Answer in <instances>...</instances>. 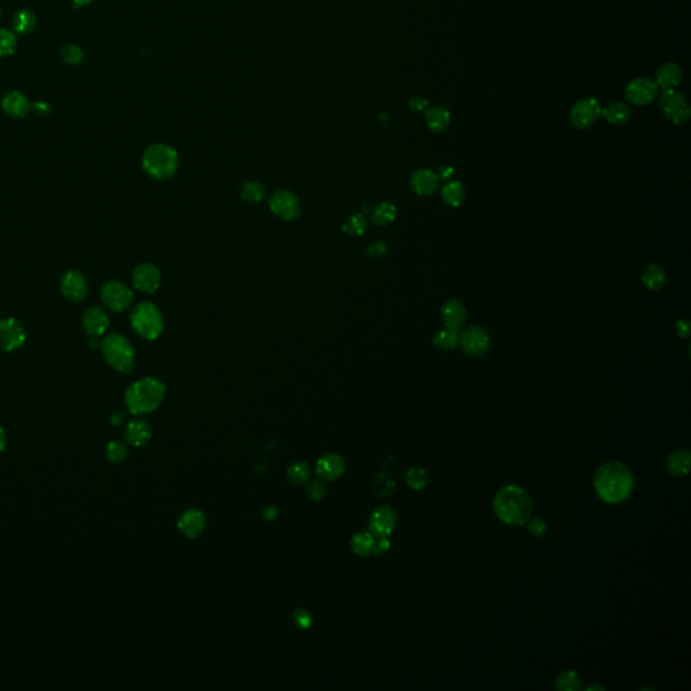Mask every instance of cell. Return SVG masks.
<instances>
[{
    "label": "cell",
    "mask_w": 691,
    "mask_h": 691,
    "mask_svg": "<svg viewBox=\"0 0 691 691\" xmlns=\"http://www.w3.org/2000/svg\"><path fill=\"white\" fill-rule=\"evenodd\" d=\"M635 487L632 470L617 461L601 465L594 475L597 496L606 504H619L629 498Z\"/></svg>",
    "instance_id": "obj_1"
},
{
    "label": "cell",
    "mask_w": 691,
    "mask_h": 691,
    "mask_svg": "<svg viewBox=\"0 0 691 691\" xmlns=\"http://www.w3.org/2000/svg\"><path fill=\"white\" fill-rule=\"evenodd\" d=\"M493 510L503 523L508 525H523L532 516V500L523 487L507 485L496 493Z\"/></svg>",
    "instance_id": "obj_2"
},
{
    "label": "cell",
    "mask_w": 691,
    "mask_h": 691,
    "mask_svg": "<svg viewBox=\"0 0 691 691\" xmlns=\"http://www.w3.org/2000/svg\"><path fill=\"white\" fill-rule=\"evenodd\" d=\"M165 384L157 378L146 377L135 381L126 392V406L133 415H146L155 410L165 397Z\"/></svg>",
    "instance_id": "obj_3"
},
{
    "label": "cell",
    "mask_w": 691,
    "mask_h": 691,
    "mask_svg": "<svg viewBox=\"0 0 691 691\" xmlns=\"http://www.w3.org/2000/svg\"><path fill=\"white\" fill-rule=\"evenodd\" d=\"M142 166L146 173L157 180L172 177L179 168V155L171 146L151 145L144 154Z\"/></svg>",
    "instance_id": "obj_4"
},
{
    "label": "cell",
    "mask_w": 691,
    "mask_h": 691,
    "mask_svg": "<svg viewBox=\"0 0 691 691\" xmlns=\"http://www.w3.org/2000/svg\"><path fill=\"white\" fill-rule=\"evenodd\" d=\"M102 353L107 364L119 373H130L135 366L134 347L120 333H109L105 338Z\"/></svg>",
    "instance_id": "obj_5"
},
{
    "label": "cell",
    "mask_w": 691,
    "mask_h": 691,
    "mask_svg": "<svg viewBox=\"0 0 691 691\" xmlns=\"http://www.w3.org/2000/svg\"><path fill=\"white\" fill-rule=\"evenodd\" d=\"M130 323L138 335L149 340L157 339L164 329L162 315L151 303H140L131 312Z\"/></svg>",
    "instance_id": "obj_6"
},
{
    "label": "cell",
    "mask_w": 691,
    "mask_h": 691,
    "mask_svg": "<svg viewBox=\"0 0 691 691\" xmlns=\"http://www.w3.org/2000/svg\"><path fill=\"white\" fill-rule=\"evenodd\" d=\"M659 107L664 116L675 124H681L689 120L690 106L685 96L674 89H666L659 98Z\"/></svg>",
    "instance_id": "obj_7"
},
{
    "label": "cell",
    "mask_w": 691,
    "mask_h": 691,
    "mask_svg": "<svg viewBox=\"0 0 691 691\" xmlns=\"http://www.w3.org/2000/svg\"><path fill=\"white\" fill-rule=\"evenodd\" d=\"M100 297L109 309L113 312H123L131 305L134 294L126 284L111 280L102 287Z\"/></svg>",
    "instance_id": "obj_8"
},
{
    "label": "cell",
    "mask_w": 691,
    "mask_h": 691,
    "mask_svg": "<svg viewBox=\"0 0 691 691\" xmlns=\"http://www.w3.org/2000/svg\"><path fill=\"white\" fill-rule=\"evenodd\" d=\"M26 342V329L23 325L14 319L6 318L0 320V350L11 353L19 349Z\"/></svg>",
    "instance_id": "obj_9"
},
{
    "label": "cell",
    "mask_w": 691,
    "mask_h": 691,
    "mask_svg": "<svg viewBox=\"0 0 691 691\" xmlns=\"http://www.w3.org/2000/svg\"><path fill=\"white\" fill-rule=\"evenodd\" d=\"M269 206L274 215L284 220H294L301 214V206L297 196L285 189L274 192L269 199Z\"/></svg>",
    "instance_id": "obj_10"
},
{
    "label": "cell",
    "mask_w": 691,
    "mask_h": 691,
    "mask_svg": "<svg viewBox=\"0 0 691 691\" xmlns=\"http://www.w3.org/2000/svg\"><path fill=\"white\" fill-rule=\"evenodd\" d=\"M489 343V333L478 326L468 328L462 333H459V344L462 346L463 351L473 358L482 357L487 351Z\"/></svg>",
    "instance_id": "obj_11"
},
{
    "label": "cell",
    "mask_w": 691,
    "mask_h": 691,
    "mask_svg": "<svg viewBox=\"0 0 691 691\" xmlns=\"http://www.w3.org/2000/svg\"><path fill=\"white\" fill-rule=\"evenodd\" d=\"M601 115H602V109H601L600 103L595 99L589 98V99L580 100L573 107L571 112H570V120L574 127L583 130V129H589L590 126H593Z\"/></svg>",
    "instance_id": "obj_12"
},
{
    "label": "cell",
    "mask_w": 691,
    "mask_h": 691,
    "mask_svg": "<svg viewBox=\"0 0 691 691\" xmlns=\"http://www.w3.org/2000/svg\"><path fill=\"white\" fill-rule=\"evenodd\" d=\"M657 95V85L654 81L639 77L632 80L625 88V96L628 102L635 106H646L651 103Z\"/></svg>",
    "instance_id": "obj_13"
},
{
    "label": "cell",
    "mask_w": 691,
    "mask_h": 691,
    "mask_svg": "<svg viewBox=\"0 0 691 691\" xmlns=\"http://www.w3.org/2000/svg\"><path fill=\"white\" fill-rule=\"evenodd\" d=\"M397 524V513L389 505H381L369 518L370 532L375 536H389Z\"/></svg>",
    "instance_id": "obj_14"
},
{
    "label": "cell",
    "mask_w": 691,
    "mask_h": 691,
    "mask_svg": "<svg viewBox=\"0 0 691 691\" xmlns=\"http://www.w3.org/2000/svg\"><path fill=\"white\" fill-rule=\"evenodd\" d=\"M161 273L151 263L138 265L133 273V285L144 293H153L160 288Z\"/></svg>",
    "instance_id": "obj_15"
},
{
    "label": "cell",
    "mask_w": 691,
    "mask_h": 691,
    "mask_svg": "<svg viewBox=\"0 0 691 691\" xmlns=\"http://www.w3.org/2000/svg\"><path fill=\"white\" fill-rule=\"evenodd\" d=\"M60 288L65 298L71 301H81L88 293V283L85 277L77 272V270H69L61 277Z\"/></svg>",
    "instance_id": "obj_16"
},
{
    "label": "cell",
    "mask_w": 691,
    "mask_h": 691,
    "mask_svg": "<svg viewBox=\"0 0 691 691\" xmlns=\"http://www.w3.org/2000/svg\"><path fill=\"white\" fill-rule=\"evenodd\" d=\"M179 531L188 539H196L207 527V517L199 509L185 510L177 523Z\"/></svg>",
    "instance_id": "obj_17"
},
{
    "label": "cell",
    "mask_w": 691,
    "mask_h": 691,
    "mask_svg": "<svg viewBox=\"0 0 691 691\" xmlns=\"http://www.w3.org/2000/svg\"><path fill=\"white\" fill-rule=\"evenodd\" d=\"M109 319L107 312L100 307H91L83 315V328L87 335L99 338L107 332Z\"/></svg>",
    "instance_id": "obj_18"
},
{
    "label": "cell",
    "mask_w": 691,
    "mask_h": 691,
    "mask_svg": "<svg viewBox=\"0 0 691 691\" xmlns=\"http://www.w3.org/2000/svg\"><path fill=\"white\" fill-rule=\"evenodd\" d=\"M410 188L419 196H430L439 188V177L430 169H419L410 176Z\"/></svg>",
    "instance_id": "obj_19"
},
{
    "label": "cell",
    "mask_w": 691,
    "mask_h": 691,
    "mask_svg": "<svg viewBox=\"0 0 691 691\" xmlns=\"http://www.w3.org/2000/svg\"><path fill=\"white\" fill-rule=\"evenodd\" d=\"M316 473L325 481H335L344 473V461L338 454H326L318 461Z\"/></svg>",
    "instance_id": "obj_20"
},
{
    "label": "cell",
    "mask_w": 691,
    "mask_h": 691,
    "mask_svg": "<svg viewBox=\"0 0 691 691\" xmlns=\"http://www.w3.org/2000/svg\"><path fill=\"white\" fill-rule=\"evenodd\" d=\"M1 109L7 115L21 119L29 113L32 106L23 94L18 91H11L4 95L1 100Z\"/></svg>",
    "instance_id": "obj_21"
},
{
    "label": "cell",
    "mask_w": 691,
    "mask_h": 691,
    "mask_svg": "<svg viewBox=\"0 0 691 691\" xmlns=\"http://www.w3.org/2000/svg\"><path fill=\"white\" fill-rule=\"evenodd\" d=\"M153 437V430L150 424L142 420V419H135L131 420L124 430V437L126 441L134 447H142L150 441Z\"/></svg>",
    "instance_id": "obj_22"
},
{
    "label": "cell",
    "mask_w": 691,
    "mask_h": 691,
    "mask_svg": "<svg viewBox=\"0 0 691 691\" xmlns=\"http://www.w3.org/2000/svg\"><path fill=\"white\" fill-rule=\"evenodd\" d=\"M441 318L446 323V327L459 329L466 320V308L458 300H448L441 307Z\"/></svg>",
    "instance_id": "obj_23"
},
{
    "label": "cell",
    "mask_w": 691,
    "mask_h": 691,
    "mask_svg": "<svg viewBox=\"0 0 691 691\" xmlns=\"http://www.w3.org/2000/svg\"><path fill=\"white\" fill-rule=\"evenodd\" d=\"M690 450H677L667 458V470L674 476H685L690 472Z\"/></svg>",
    "instance_id": "obj_24"
},
{
    "label": "cell",
    "mask_w": 691,
    "mask_h": 691,
    "mask_svg": "<svg viewBox=\"0 0 691 691\" xmlns=\"http://www.w3.org/2000/svg\"><path fill=\"white\" fill-rule=\"evenodd\" d=\"M681 80H682V69L675 63L664 64L656 73V81H657L656 85L661 87L664 91L674 89L681 83Z\"/></svg>",
    "instance_id": "obj_25"
},
{
    "label": "cell",
    "mask_w": 691,
    "mask_h": 691,
    "mask_svg": "<svg viewBox=\"0 0 691 691\" xmlns=\"http://www.w3.org/2000/svg\"><path fill=\"white\" fill-rule=\"evenodd\" d=\"M426 122L432 131L443 133L450 126L451 115L447 109L440 106H434L426 111Z\"/></svg>",
    "instance_id": "obj_26"
},
{
    "label": "cell",
    "mask_w": 691,
    "mask_h": 691,
    "mask_svg": "<svg viewBox=\"0 0 691 691\" xmlns=\"http://www.w3.org/2000/svg\"><path fill=\"white\" fill-rule=\"evenodd\" d=\"M641 280H643V284L650 291H659L664 287V284L667 281V274L661 266H659L656 263H651L644 269V272L641 274Z\"/></svg>",
    "instance_id": "obj_27"
},
{
    "label": "cell",
    "mask_w": 691,
    "mask_h": 691,
    "mask_svg": "<svg viewBox=\"0 0 691 691\" xmlns=\"http://www.w3.org/2000/svg\"><path fill=\"white\" fill-rule=\"evenodd\" d=\"M36 18L34 12L29 8H23L15 12L12 18V29L18 34H29L36 28Z\"/></svg>",
    "instance_id": "obj_28"
},
{
    "label": "cell",
    "mask_w": 691,
    "mask_h": 691,
    "mask_svg": "<svg viewBox=\"0 0 691 691\" xmlns=\"http://www.w3.org/2000/svg\"><path fill=\"white\" fill-rule=\"evenodd\" d=\"M466 197V190L462 182H450L441 188V199L451 207H459Z\"/></svg>",
    "instance_id": "obj_29"
},
{
    "label": "cell",
    "mask_w": 691,
    "mask_h": 691,
    "mask_svg": "<svg viewBox=\"0 0 691 691\" xmlns=\"http://www.w3.org/2000/svg\"><path fill=\"white\" fill-rule=\"evenodd\" d=\"M375 535L371 532H360L351 539V549L358 556H369L374 553Z\"/></svg>",
    "instance_id": "obj_30"
},
{
    "label": "cell",
    "mask_w": 691,
    "mask_h": 691,
    "mask_svg": "<svg viewBox=\"0 0 691 691\" xmlns=\"http://www.w3.org/2000/svg\"><path fill=\"white\" fill-rule=\"evenodd\" d=\"M602 113L609 123L616 124V126L625 124L630 119V109L628 106H625L624 103H619V102L612 103L611 106H608L602 111Z\"/></svg>",
    "instance_id": "obj_31"
},
{
    "label": "cell",
    "mask_w": 691,
    "mask_h": 691,
    "mask_svg": "<svg viewBox=\"0 0 691 691\" xmlns=\"http://www.w3.org/2000/svg\"><path fill=\"white\" fill-rule=\"evenodd\" d=\"M434 344L441 350H451L459 344V329L446 327L437 331L432 339Z\"/></svg>",
    "instance_id": "obj_32"
},
{
    "label": "cell",
    "mask_w": 691,
    "mask_h": 691,
    "mask_svg": "<svg viewBox=\"0 0 691 691\" xmlns=\"http://www.w3.org/2000/svg\"><path fill=\"white\" fill-rule=\"evenodd\" d=\"M396 215H397V208L395 204L381 203L373 210L371 219L378 226H388L396 219Z\"/></svg>",
    "instance_id": "obj_33"
},
{
    "label": "cell",
    "mask_w": 691,
    "mask_h": 691,
    "mask_svg": "<svg viewBox=\"0 0 691 691\" xmlns=\"http://www.w3.org/2000/svg\"><path fill=\"white\" fill-rule=\"evenodd\" d=\"M555 688L558 690L563 691H575L580 690L581 689V678L580 675L573 671V670H567V671H563L558 675V678L555 679Z\"/></svg>",
    "instance_id": "obj_34"
},
{
    "label": "cell",
    "mask_w": 691,
    "mask_h": 691,
    "mask_svg": "<svg viewBox=\"0 0 691 691\" xmlns=\"http://www.w3.org/2000/svg\"><path fill=\"white\" fill-rule=\"evenodd\" d=\"M406 485L413 490H421L428 485V473L419 466H413L408 469L405 474Z\"/></svg>",
    "instance_id": "obj_35"
},
{
    "label": "cell",
    "mask_w": 691,
    "mask_h": 691,
    "mask_svg": "<svg viewBox=\"0 0 691 691\" xmlns=\"http://www.w3.org/2000/svg\"><path fill=\"white\" fill-rule=\"evenodd\" d=\"M266 196V192H265V188L262 184L256 182H246L242 188H241V197L246 201H250V203H259L265 199Z\"/></svg>",
    "instance_id": "obj_36"
},
{
    "label": "cell",
    "mask_w": 691,
    "mask_h": 691,
    "mask_svg": "<svg viewBox=\"0 0 691 691\" xmlns=\"http://www.w3.org/2000/svg\"><path fill=\"white\" fill-rule=\"evenodd\" d=\"M287 475L288 478L291 479L293 483L296 485H304L308 482L309 476H311V470L308 468L307 463L304 462H296V463H292L287 472Z\"/></svg>",
    "instance_id": "obj_37"
},
{
    "label": "cell",
    "mask_w": 691,
    "mask_h": 691,
    "mask_svg": "<svg viewBox=\"0 0 691 691\" xmlns=\"http://www.w3.org/2000/svg\"><path fill=\"white\" fill-rule=\"evenodd\" d=\"M366 230H367V220L361 214L350 217V218L344 221V224H343V231L346 234L354 235V237L364 235Z\"/></svg>",
    "instance_id": "obj_38"
},
{
    "label": "cell",
    "mask_w": 691,
    "mask_h": 691,
    "mask_svg": "<svg viewBox=\"0 0 691 691\" xmlns=\"http://www.w3.org/2000/svg\"><path fill=\"white\" fill-rule=\"evenodd\" d=\"M18 39L14 32L7 29H0V57H7L14 54L17 49Z\"/></svg>",
    "instance_id": "obj_39"
},
{
    "label": "cell",
    "mask_w": 691,
    "mask_h": 691,
    "mask_svg": "<svg viewBox=\"0 0 691 691\" xmlns=\"http://www.w3.org/2000/svg\"><path fill=\"white\" fill-rule=\"evenodd\" d=\"M129 454V448L123 441L112 440L106 447V455L111 462H122Z\"/></svg>",
    "instance_id": "obj_40"
},
{
    "label": "cell",
    "mask_w": 691,
    "mask_h": 691,
    "mask_svg": "<svg viewBox=\"0 0 691 691\" xmlns=\"http://www.w3.org/2000/svg\"><path fill=\"white\" fill-rule=\"evenodd\" d=\"M61 58L68 65H78L84 58V53L78 46L69 43L61 49Z\"/></svg>",
    "instance_id": "obj_41"
},
{
    "label": "cell",
    "mask_w": 691,
    "mask_h": 691,
    "mask_svg": "<svg viewBox=\"0 0 691 691\" xmlns=\"http://www.w3.org/2000/svg\"><path fill=\"white\" fill-rule=\"evenodd\" d=\"M525 524H527V527H528V532H529L532 536L539 538V539L545 538V535H546L547 531H548V527H547L546 521H545L543 518H540V517H532V516H531V517H529V520H528Z\"/></svg>",
    "instance_id": "obj_42"
},
{
    "label": "cell",
    "mask_w": 691,
    "mask_h": 691,
    "mask_svg": "<svg viewBox=\"0 0 691 691\" xmlns=\"http://www.w3.org/2000/svg\"><path fill=\"white\" fill-rule=\"evenodd\" d=\"M307 493L309 496V498L312 501H320L325 498V496L327 494V489H326V485L320 481H314L308 485L307 487Z\"/></svg>",
    "instance_id": "obj_43"
},
{
    "label": "cell",
    "mask_w": 691,
    "mask_h": 691,
    "mask_svg": "<svg viewBox=\"0 0 691 691\" xmlns=\"http://www.w3.org/2000/svg\"><path fill=\"white\" fill-rule=\"evenodd\" d=\"M293 621L294 624L298 626V628H303V629H308L312 626V616L309 612L304 611V609H297L294 613H293Z\"/></svg>",
    "instance_id": "obj_44"
},
{
    "label": "cell",
    "mask_w": 691,
    "mask_h": 691,
    "mask_svg": "<svg viewBox=\"0 0 691 691\" xmlns=\"http://www.w3.org/2000/svg\"><path fill=\"white\" fill-rule=\"evenodd\" d=\"M389 548H391V542H389L388 536H375V543H374V555L384 553V552L389 551Z\"/></svg>",
    "instance_id": "obj_45"
},
{
    "label": "cell",
    "mask_w": 691,
    "mask_h": 691,
    "mask_svg": "<svg viewBox=\"0 0 691 691\" xmlns=\"http://www.w3.org/2000/svg\"><path fill=\"white\" fill-rule=\"evenodd\" d=\"M675 328H677V333H678L681 338H683V339H689V336H690L691 327L690 322H689L688 319H682V320H679V322L677 323Z\"/></svg>",
    "instance_id": "obj_46"
},
{
    "label": "cell",
    "mask_w": 691,
    "mask_h": 691,
    "mask_svg": "<svg viewBox=\"0 0 691 691\" xmlns=\"http://www.w3.org/2000/svg\"><path fill=\"white\" fill-rule=\"evenodd\" d=\"M385 253H386V246L382 242L371 243L367 248V254L370 255V256H380V255H384Z\"/></svg>",
    "instance_id": "obj_47"
},
{
    "label": "cell",
    "mask_w": 691,
    "mask_h": 691,
    "mask_svg": "<svg viewBox=\"0 0 691 691\" xmlns=\"http://www.w3.org/2000/svg\"><path fill=\"white\" fill-rule=\"evenodd\" d=\"M437 175L439 180H450L455 175V171H454L452 166L444 165V166L439 168V172H437Z\"/></svg>",
    "instance_id": "obj_48"
},
{
    "label": "cell",
    "mask_w": 691,
    "mask_h": 691,
    "mask_svg": "<svg viewBox=\"0 0 691 691\" xmlns=\"http://www.w3.org/2000/svg\"><path fill=\"white\" fill-rule=\"evenodd\" d=\"M409 106H410V109H413V111L420 112V111H423V109L427 107V100L420 99V98H415V99L410 100Z\"/></svg>",
    "instance_id": "obj_49"
},
{
    "label": "cell",
    "mask_w": 691,
    "mask_h": 691,
    "mask_svg": "<svg viewBox=\"0 0 691 691\" xmlns=\"http://www.w3.org/2000/svg\"><path fill=\"white\" fill-rule=\"evenodd\" d=\"M124 417H126V416H124V413H123L122 410H115V412L111 415L109 421H111V424H112V426L118 427V426H120V424L124 421Z\"/></svg>",
    "instance_id": "obj_50"
},
{
    "label": "cell",
    "mask_w": 691,
    "mask_h": 691,
    "mask_svg": "<svg viewBox=\"0 0 691 691\" xmlns=\"http://www.w3.org/2000/svg\"><path fill=\"white\" fill-rule=\"evenodd\" d=\"M263 517L269 521H273L278 517V509L277 507H267L266 509L263 510Z\"/></svg>",
    "instance_id": "obj_51"
},
{
    "label": "cell",
    "mask_w": 691,
    "mask_h": 691,
    "mask_svg": "<svg viewBox=\"0 0 691 691\" xmlns=\"http://www.w3.org/2000/svg\"><path fill=\"white\" fill-rule=\"evenodd\" d=\"M32 109H34V111L38 112V113H41V115L47 113V112L50 111L49 105H46V103H43V102H36V105H34Z\"/></svg>",
    "instance_id": "obj_52"
},
{
    "label": "cell",
    "mask_w": 691,
    "mask_h": 691,
    "mask_svg": "<svg viewBox=\"0 0 691 691\" xmlns=\"http://www.w3.org/2000/svg\"><path fill=\"white\" fill-rule=\"evenodd\" d=\"M6 443H7L6 432H4V430L0 427V454H1V452H3V450L6 448Z\"/></svg>",
    "instance_id": "obj_53"
},
{
    "label": "cell",
    "mask_w": 691,
    "mask_h": 691,
    "mask_svg": "<svg viewBox=\"0 0 691 691\" xmlns=\"http://www.w3.org/2000/svg\"><path fill=\"white\" fill-rule=\"evenodd\" d=\"M91 1H92V0H73V3H74V7H76V8H80V7H84V6L89 4Z\"/></svg>",
    "instance_id": "obj_54"
},
{
    "label": "cell",
    "mask_w": 691,
    "mask_h": 691,
    "mask_svg": "<svg viewBox=\"0 0 691 691\" xmlns=\"http://www.w3.org/2000/svg\"><path fill=\"white\" fill-rule=\"evenodd\" d=\"M0 17H1V12H0Z\"/></svg>",
    "instance_id": "obj_55"
}]
</instances>
